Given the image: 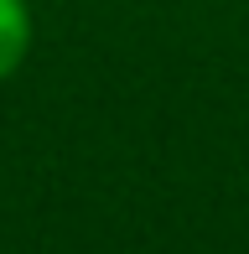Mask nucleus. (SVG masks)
<instances>
[{"label":"nucleus","instance_id":"obj_1","mask_svg":"<svg viewBox=\"0 0 249 254\" xmlns=\"http://www.w3.org/2000/svg\"><path fill=\"white\" fill-rule=\"evenodd\" d=\"M31 52V10L26 0H0V78H10Z\"/></svg>","mask_w":249,"mask_h":254}]
</instances>
